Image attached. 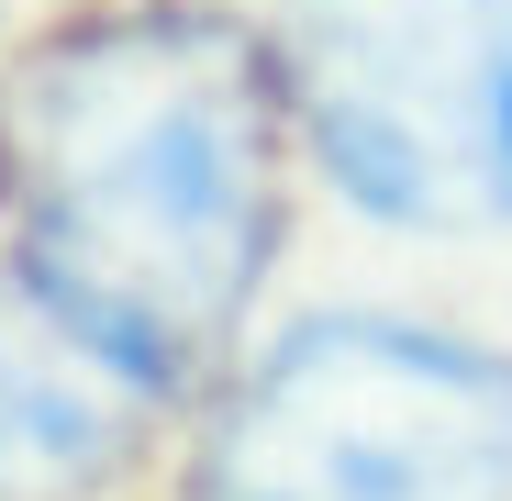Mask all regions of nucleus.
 Here are the masks:
<instances>
[{"label": "nucleus", "instance_id": "nucleus-4", "mask_svg": "<svg viewBox=\"0 0 512 501\" xmlns=\"http://www.w3.org/2000/svg\"><path fill=\"white\" fill-rule=\"evenodd\" d=\"M134 424L145 390L112 357H90L34 290L0 301V501H78L123 468Z\"/></svg>", "mask_w": 512, "mask_h": 501}, {"label": "nucleus", "instance_id": "nucleus-2", "mask_svg": "<svg viewBox=\"0 0 512 501\" xmlns=\"http://www.w3.org/2000/svg\"><path fill=\"white\" fill-rule=\"evenodd\" d=\"M201 501H512V357L323 312L223 401Z\"/></svg>", "mask_w": 512, "mask_h": 501}, {"label": "nucleus", "instance_id": "nucleus-3", "mask_svg": "<svg viewBox=\"0 0 512 501\" xmlns=\"http://www.w3.org/2000/svg\"><path fill=\"white\" fill-rule=\"evenodd\" d=\"M279 101L301 112L334 190L379 223L490 234L512 0H290Z\"/></svg>", "mask_w": 512, "mask_h": 501}, {"label": "nucleus", "instance_id": "nucleus-1", "mask_svg": "<svg viewBox=\"0 0 512 501\" xmlns=\"http://www.w3.org/2000/svg\"><path fill=\"white\" fill-rule=\"evenodd\" d=\"M279 56L223 12H101L12 78L0 179L34 290L145 401L223 368L279 257Z\"/></svg>", "mask_w": 512, "mask_h": 501}]
</instances>
